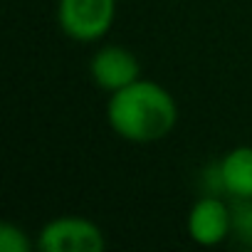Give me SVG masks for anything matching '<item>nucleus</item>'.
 Returning a JSON list of instances; mask_svg holds the SVG:
<instances>
[{"instance_id":"nucleus-1","label":"nucleus","mask_w":252,"mask_h":252,"mask_svg":"<svg viewBox=\"0 0 252 252\" xmlns=\"http://www.w3.org/2000/svg\"><path fill=\"white\" fill-rule=\"evenodd\" d=\"M111 131L131 144H154L166 139L178 124V104L173 94L154 79H136L111 92L106 104Z\"/></svg>"},{"instance_id":"nucleus-2","label":"nucleus","mask_w":252,"mask_h":252,"mask_svg":"<svg viewBox=\"0 0 252 252\" xmlns=\"http://www.w3.org/2000/svg\"><path fill=\"white\" fill-rule=\"evenodd\" d=\"M116 20V0H57V23L74 42L101 40Z\"/></svg>"},{"instance_id":"nucleus-3","label":"nucleus","mask_w":252,"mask_h":252,"mask_svg":"<svg viewBox=\"0 0 252 252\" xmlns=\"http://www.w3.org/2000/svg\"><path fill=\"white\" fill-rule=\"evenodd\" d=\"M37 245L45 252H101L106 240L96 222L79 215H60L45 222Z\"/></svg>"},{"instance_id":"nucleus-4","label":"nucleus","mask_w":252,"mask_h":252,"mask_svg":"<svg viewBox=\"0 0 252 252\" xmlns=\"http://www.w3.org/2000/svg\"><path fill=\"white\" fill-rule=\"evenodd\" d=\"M232 235V205L215 193L200 195L188 213V237L200 247H215Z\"/></svg>"},{"instance_id":"nucleus-5","label":"nucleus","mask_w":252,"mask_h":252,"mask_svg":"<svg viewBox=\"0 0 252 252\" xmlns=\"http://www.w3.org/2000/svg\"><path fill=\"white\" fill-rule=\"evenodd\" d=\"M89 74L99 89L111 94L136 82L141 77V64L131 50L121 45H106L99 52H94L89 62Z\"/></svg>"},{"instance_id":"nucleus-6","label":"nucleus","mask_w":252,"mask_h":252,"mask_svg":"<svg viewBox=\"0 0 252 252\" xmlns=\"http://www.w3.org/2000/svg\"><path fill=\"white\" fill-rule=\"evenodd\" d=\"M225 193L235 198H252V146H235L220 161Z\"/></svg>"},{"instance_id":"nucleus-7","label":"nucleus","mask_w":252,"mask_h":252,"mask_svg":"<svg viewBox=\"0 0 252 252\" xmlns=\"http://www.w3.org/2000/svg\"><path fill=\"white\" fill-rule=\"evenodd\" d=\"M232 235L252 247V198H235L232 203Z\"/></svg>"},{"instance_id":"nucleus-8","label":"nucleus","mask_w":252,"mask_h":252,"mask_svg":"<svg viewBox=\"0 0 252 252\" xmlns=\"http://www.w3.org/2000/svg\"><path fill=\"white\" fill-rule=\"evenodd\" d=\"M30 250H32V240L20 225L15 222L0 225V252H30Z\"/></svg>"}]
</instances>
